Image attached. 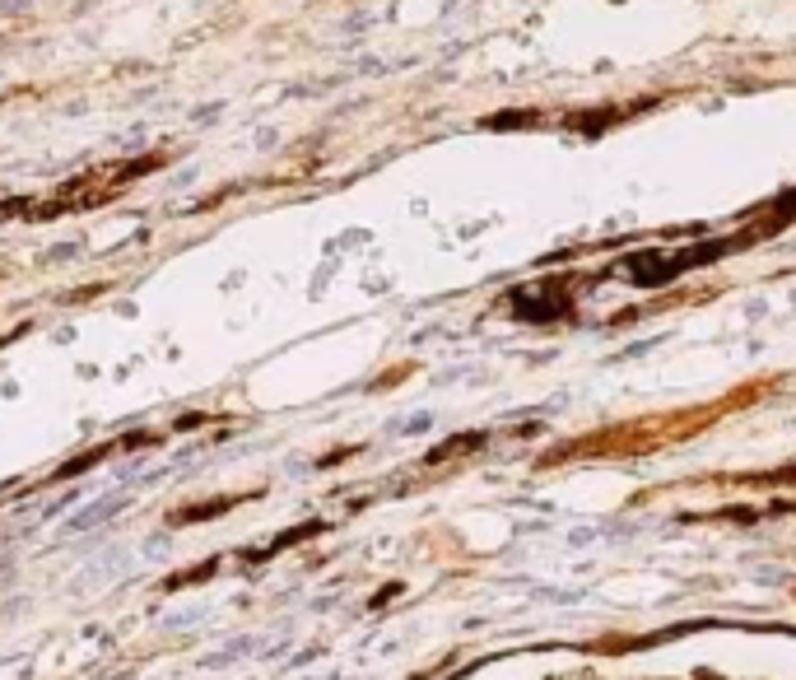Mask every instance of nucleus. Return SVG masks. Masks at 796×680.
<instances>
[{
    "label": "nucleus",
    "instance_id": "2",
    "mask_svg": "<svg viewBox=\"0 0 796 680\" xmlns=\"http://www.w3.org/2000/svg\"><path fill=\"white\" fill-rule=\"evenodd\" d=\"M33 10V0H0V14H24Z\"/></svg>",
    "mask_w": 796,
    "mask_h": 680
},
{
    "label": "nucleus",
    "instance_id": "1",
    "mask_svg": "<svg viewBox=\"0 0 796 680\" xmlns=\"http://www.w3.org/2000/svg\"><path fill=\"white\" fill-rule=\"evenodd\" d=\"M219 112H224V103H205V108L191 112V122H196V126H210V122L219 117Z\"/></svg>",
    "mask_w": 796,
    "mask_h": 680
}]
</instances>
